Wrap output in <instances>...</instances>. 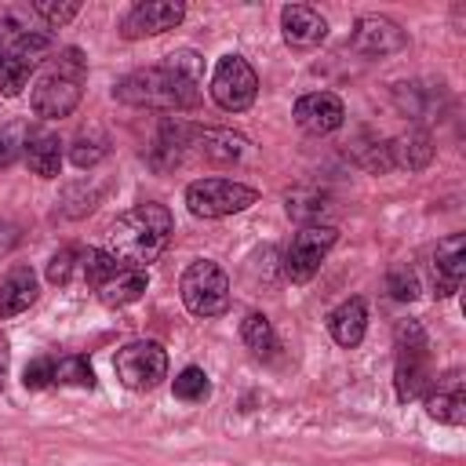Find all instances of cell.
<instances>
[{
    "mask_svg": "<svg viewBox=\"0 0 466 466\" xmlns=\"http://www.w3.org/2000/svg\"><path fill=\"white\" fill-rule=\"evenodd\" d=\"M386 149H390V167H404V171H422L433 160V138L422 127H411V131L390 138Z\"/></svg>",
    "mask_w": 466,
    "mask_h": 466,
    "instance_id": "cell-22",
    "label": "cell"
},
{
    "mask_svg": "<svg viewBox=\"0 0 466 466\" xmlns=\"http://www.w3.org/2000/svg\"><path fill=\"white\" fill-rule=\"evenodd\" d=\"M84 80H87V58L80 47H62L51 66L36 76L29 91V109L40 120H62L69 116L80 98H84Z\"/></svg>",
    "mask_w": 466,
    "mask_h": 466,
    "instance_id": "cell-3",
    "label": "cell"
},
{
    "mask_svg": "<svg viewBox=\"0 0 466 466\" xmlns=\"http://www.w3.org/2000/svg\"><path fill=\"white\" fill-rule=\"evenodd\" d=\"M189 131H193V127L182 124V120H164V124L157 127L149 149H146V164H149L157 175L175 171V167L186 160V153H189Z\"/></svg>",
    "mask_w": 466,
    "mask_h": 466,
    "instance_id": "cell-17",
    "label": "cell"
},
{
    "mask_svg": "<svg viewBox=\"0 0 466 466\" xmlns=\"http://www.w3.org/2000/svg\"><path fill=\"white\" fill-rule=\"evenodd\" d=\"M109 157V138L98 131V127H87V131H80L76 138H73V146H69V160L84 171V167H95L98 160H106Z\"/></svg>",
    "mask_w": 466,
    "mask_h": 466,
    "instance_id": "cell-26",
    "label": "cell"
},
{
    "mask_svg": "<svg viewBox=\"0 0 466 466\" xmlns=\"http://www.w3.org/2000/svg\"><path fill=\"white\" fill-rule=\"evenodd\" d=\"M80 262H84L80 248H58L51 255V262H47V284H55V288L73 284V277L80 273Z\"/></svg>",
    "mask_w": 466,
    "mask_h": 466,
    "instance_id": "cell-28",
    "label": "cell"
},
{
    "mask_svg": "<svg viewBox=\"0 0 466 466\" xmlns=\"http://www.w3.org/2000/svg\"><path fill=\"white\" fill-rule=\"evenodd\" d=\"M386 291H390L397 302H411V299L419 295V277H415V269H411V266H393V269L386 273Z\"/></svg>",
    "mask_w": 466,
    "mask_h": 466,
    "instance_id": "cell-31",
    "label": "cell"
},
{
    "mask_svg": "<svg viewBox=\"0 0 466 466\" xmlns=\"http://www.w3.org/2000/svg\"><path fill=\"white\" fill-rule=\"evenodd\" d=\"M7 368H11V342H7V339H0V390H4Z\"/></svg>",
    "mask_w": 466,
    "mask_h": 466,
    "instance_id": "cell-34",
    "label": "cell"
},
{
    "mask_svg": "<svg viewBox=\"0 0 466 466\" xmlns=\"http://www.w3.org/2000/svg\"><path fill=\"white\" fill-rule=\"evenodd\" d=\"M55 51V36L47 29H22L0 55V95L15 98L29 84V73Z\"/></svg>",
    "mask_w": 466,
    "mask_h": 466,
    "instance_id": "cell-6",
    "label": "cell"
},
{
    "mask_svg": "<svg viewBox=\"0 0 466 466\" xmlns=\"http://www.w3.org/2000/svg\"><path fill=\"white\" fill-rule=\"evenodd\" d=\"M113 98L135 109H157V113H182L200 102V55L182 47L171 51L164 62L135 69L116 80Z\"/></svg>",
    "mask_w": 466,
    "mask_h": 466,
    "instance_id": "cell-1",
    "label": "cell"
},
{
    "mask_svg": "<svg viewBox=\"0 0 466 466\" xmlns=\"http://www.w3.org/2000/svg\"><path fill=\"white\" fill-rule=\"evenodd\" d=\"M29 11H33L36 18H44L51 29H58V25H66V22H73V18L80 15V4H76V0H66V4H55V0H36Z\"/></svg>",
    "mask_w": 466,
    "mask_h": 466,
    "instance_id": "cell-30",
    "label": "cell"
},
{
    "mask_svg": "<svg viewBox=\"0 0 466 466\" xmlns=\"http://www.w3.org/2000/svg\"><path fill=\"white\" fill-rule=\"evenodd\" d=\"M182 18H186V4L182 0H142L120 18V36L124 40L160 36V33L175 29Z\"/></svg>",
    "mask_w": 466,
    "mask_h": 466,
    "instance_id": "cell-11",
    "label": "cell"
},
{
    "mask_svg": "<svg viewBox=\"0 0 466 466\" xmlns=\"http://www.w3.org/2000/svg\"><path fill=\"white\" fill-rule=\"evenodd\" d=\"M189 149H197V157H204L208 164H237L248 153V138L226 127H193Z\"/></svg>",
    "mask_w": 466,
    "mask_h": 466,
    "instance_id": "cell-18",
    "label": "cell"
},
{
    "mask_svg": "<svg viewBox=\"0 0 466 466\" xmlns=\"http://www.w3.org/2000/svg\"><path fill=\"white\" fill-rule=\"evenodd\" d=\"M113 371H116L120 386H127L135 393H149L167 379V350L157 339H135L116 350Z\"/></svg>",
    "mask_w": 466,
    "mask_h": 466,
    "instance_id": "cell-8",
    "label": "cell"
},
{
    "mask_svg": "<svg viewBox=\"0 0 466 466\" xmlns=\"http://www.w3.org/2000/svg\"><path fill=\"white\" fill-rule=\"evenodd\" d=\"M51 371H55V357H33L22 371V386L25 390H47L51 386Z\"/></svg>",
    "mask_w": 466,
    "mask_h": 466,
    "instance_id": "cell-32",
    "label": "cell"
},
{
    "mask_svg": "<svg viewBox=\"0 0 466 466\" xmlns=\"http://www.w3.org/2000/svg\"><path fill=\"white\" fill-rule=\"evenodd\" d=\"M208 91H211V98H215L218 109H226V113H244V109H251L255 98H258V73L251 69V62H248L244 55L229 51V55H222V58L215 62Z\"/></svg>",
    "mask_w": 466,
    "mask_h": 466,
    "instance_id": "cell-9",
    "label": "cell"
},
{
    "mask_svg": "<svg viewBox=\"0 0 466 466\" xmlns=\"http://www.w3.org/2000/svg\"><path fill=\"white\" fill-rule=\"evenodd\" d=\"M240 339H244L248 353L258 357V360H269L280 350V339H277V331H273V324H269L266 313H248L240 320Z\"/></svg>",
    "mask_w": 466,
    "mask_h": 466,
    "instance_id": "cell-24",
    "label": "cell"
},
{
    "mask_svg": "<svg viewBox=\"0 0 466 466\" xmlns=\"http://www.w3.org/2000/svg\"><path fill=\"white\" fill-rule=\"evenodd\" d=\"M335 240H339V229L331 222H309V226H302L291 237V244L284 248V277L291 284H309L313 273L320 269V262L328 258V251L335 248Z\"/></svg>",
    "mask_w": 466,
    "mask_h": 466,
    "instance_id": "cell-10",
    "label": "cell"
},
{
    "mask_svg": "<svg viewBox=\"0 0 466 466\" xmlns=\"http://www.w3.org/2000/svg\"><path fill=\"white\" fill-rule=\"evenodd\" d=\"M36 291H40L36 273L29 266H15L0 284V317L7 320V317H18L22 309H29L36 302Z\"/></svg>",
    "mask_w": 466,
    "mask_h": 466,
    "instance_id": "cell-23",
    "label": "cell"
},
{
    "mask_svg": "<svg viewBox=\"0 0 466 466\" xmlns=\"http://www.w3.org/2000/svg\"><path fill=\"white\" fill-rule=\"evenodd\" d=\"M426 397V415L444 422V426H462L466 422V390H462V371H448L444 379L430 382Z\"/></svg>",
    "mask_w": 466,
    "mask_h": 466,
    "instance_id": "cell-15",
    "label": "cell"
},
{
    "mask_svg": "<svg viewBox=\"0 0 466 466\" xmlns=\"http://www.w3.org/2000/svg\"><path fill=\"white\" fill-rule=\"evenodd\" d=\"M0 55H4V47H0Z\"/></svg>",
    "mask_w": 466,
    "mask_h": 466,
    "instance_id": "cell-35",
    "label": "cell"
},
{
    "mask_svg": "<svg viewBox=\"0 0 466 466\" xmlns=\"http://www.w3.org/2000/svg\"><path fill=\"white\" fill-rule=\"evenodd\" d=\"M25 135H29V127H25L22 120L0 124V171L11 167V164L22 157V149H25Z\"/></svg>",
    "mask_w": 466,
    "mask_h": 466,
    "instance_id": "cell-29",
    "label": "cell"
},
{
    "mask_svg": "<svg viewBox=\"0 0 466 466\" xmlns=\"http://www.w3.org/2000/svg\"><path fill=\"white\" fill-rule=\"evenodd\" d=\"M171 393H175V400H182V404H204V400L211 397V379H208L204 368L189 364V368H182V371L175 375Z\"/></svg>",
    "mask_w": 466,
    "mask_h": 466,
    "instance_id": "cell-27",
    "label": "cell"
},
{
    "mask_svg": "<svg viewBox=\"0 0 466 466\" xmlns=\"http://www.w3.org/2000/svg\"><path fill=\"white\" fill-rule=\"evenodd\" d=\"M171 229H175L171 211L157 200H146V204H135L131 211H124L106 229V251L113 258H120L124 266L149 269V262H157L164 255Z\"/></svg>",
    "mask_w": 466,
    "mask_h": 466,
    "instance_id": "cell-2",
    "label": "cell"
},
{
    "mask_svg": "<svg viewBox=\"0 0 466 466\" xmlns=\"http://www.w3.org/2000/svg\"><path fill=\"white\" fill-rule=\"evenodd\" d=\"M22 160L29 164V171L36 178H58V171H62V138L55 131H44V127L29 131Z\"/></svg>",
    "mask_w": 466,
    "mask_h": 466,
    "instance_id": "cell-20",
    "label": "cell"
},
{
    "mask_svg": "<svg viewBox=\"0 0 466 466\" xmlns=\"http://www.w3.org/2000/svg\"><path fill=\"white\" fill-rule=\"evenodd\" d=\"M328 331H331V339H335L342 350L360 346V339H364V331H368V306H364V299H346V302H339V306L328 313Z\"/></svg>",
    "mask_w": 466,
    "mask_h": 466,
    "instance_id": "cell-21",
    "label": "cell"
},
{
    "mask_svg": "<svg viewBox=\"0 0 466 466\" xmlns=\"http://www.w3.org/2000/svg\"><path fill=\"white\" fill-rule=\"evenodd\" d=\"M280 36L288 47L295 51H309L328 36V22L320 11L306 7V4H284L280 7Z\"/></svg>",
    "mask_w": 466,
    "mask_h": 466,
    "instance_id": "cell-16",
    "label": "cell"
},
{
    "mask_svg": "<svg viewBox=\"0 0 466 466\" xmlns=\"http://www.w3.org/2000/svg\"><path fill=\"white\" fill-rule=\"evenodd\" d=\"M22 240V233H18V226L15 222H0V255H7L15 244Z\"/></svg>",
    "mask_w": 466,
    "mask_h": 466,
    "instance_id": "cell-33",
    "label": "cell"
},
{
    "mask_svg": "<svg viewBox=\"0 0 466 466\" xmlns=\"http://www.w3.org/2000/svg\"><path fill=\"white\" fill-rule=\"evenodd\" d=\"M146 288H149V273L146 269H135V266H116L98 288H91L95 291V299L102 302V306H109V309H120V306H131V302H138L142 295H146Z\"/></svg>",
    "mask_w": 466,
    "mask_h": 466,
    "instance_id": "cell-19",
    "label": "cell"
},
{
    "mask_svg": "<svg viewBox=\"0 0 466 466\" xmlns=\"http://www.w3.org/2000/svg\"><path fill=\"white\" fill-rule=\"evenodd\" d=\"M462 273H466V237L451 233L433 248L430 258V288L437 299H451L462 288Z\"/></svg>",
    "mask_w": 466,
    "mask_h": 466,
    "instance_id": "cell-14",
    "label": "cell"
},
{
    "mask_svg": "<svg viewBox=\"0 0 466 466\" xmlns=\"http://www.w3.org/2000/svg\"><path fill=\"white\" fill-rule=\"evenodd\" d=\"M291 116L306 135H331V131L342 127L346 106H342V98L335 91H309V95L295 98Z\"/></svg>",
    "mask_w": 466,
    "mask_h": 466,
    "instance_id": "cell-13",
    "label": "cell"
},
{
    "mask_svg": "<svg viewBox=\"0 0 466 466\" xmlns=\"http://www.w3.org/2000/svg\"><path fill=\"white\" fill-rule=\"evenodd\" d=\"M258 200V189L237 178H197L186 186V208L197 218H226L248 211Z\"/></svg>",
    "mask_w": 466,
    "mask_h": 466,
    "instance_id": "cell-7",
    "label": "cell"
},
{
    "mask_svg": "<svg viewBox=\"0 0 466 466\" xmlns=\"http://www.w3.org/2000/svg\"><path fill=\"white\" fill-rule=\"evenodd\" d=\"M95 368L84 353H66L55 357V371H51V386H76V390H95Z\"/></svg>",
    "mask_w": 466,
    "mask_h": 466,
    "instance_id": "cell-25",
    "label": "cell"
},
{
    "mask_svg": "<svg viewBox=\"0 0 466 466\" xmlns=\"http://www.w3.org/2000/svg\"><path fill=\"white\" fill-rule=\"evenodd\" d=\"M178 299L193 317H222L229 309V277L211 258H193L178 277Z\"/></svg>",
    "mask_w": 466,
    "mask_h": 466,
    "instance_id": "cell-5",
    "label": "cell"
},
{
    "mask_svg": "<svg viewBox=\"0 0 466 466\" xmlns=\"http://www.w3.org/2000/svg\"><path fill=\"white\" fill-rule=\"evenodd\" d=\"M393 350H397V364H393V390L397 400L408 404L415 397H422L433 382V364H430V342L419 320H397L393 328Z\"/></svg>",
    "mask_w": 466,
    "mask_h": 466,
    "instance_id": "cell-4",
    "label": "cell"
},
{
    "mask_svg": "<svg viewBox=\"0 0 466 466\" xmlns=\"http://www.w3.org/2000/svg\"><path fill=\"white\" fill-rule=\"evenodd\" d=\"M408 44L404 29L386 18V15H360L357 25H353V36H350V47L364 58H382V55H393Z\"/></svg>",
    "mask_w": 466,
    "mask_h": 466,
    "instance_id": "cell-12",
    "label": "cell"
}]
</instances>
